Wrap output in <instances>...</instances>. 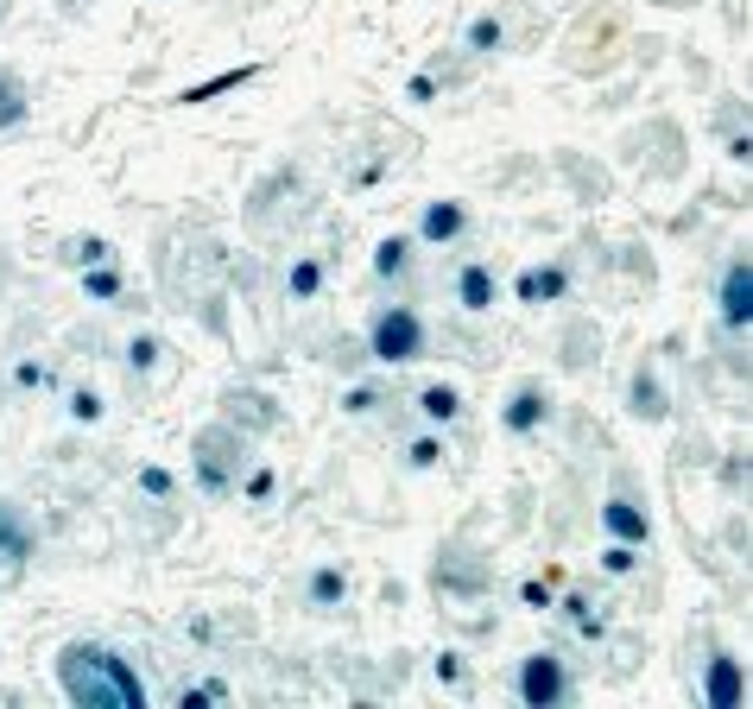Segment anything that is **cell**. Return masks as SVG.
Returning a JSON list of instances; mask_svg holds the SVG:
<instances>
[{
  "instance_id": "cell-21",
  "label": "cell",
  "mask_w": 753,
  "mask_h": 709,
  "mask_svg": "<svg viewBox=\"0 0 753 709\" xmlns=\"http://www.w3.org/2000/svg\"><path fill=\"white\" fill-rule=\"evenodd\" d=\"M26 114H33L26 83H20L13 71H0V134H7V127H26Z\"/></svg>"
},
{
  "instance_id": "cell-17",
  "label": "cell",
  "mask_w": 753,
  "mask_h": 709,
  "mask_svg": "<svg viewBox=\"0 0 753 709\" xmlns=\"http://www.w3.org/2000/svg\"><path fill=\"white\" fill-rule=\"evenodd\" d=\"M418 412H424V425H456L462 418V393H456L450 380H431L418 393Z\"/></svg>"
},
{
  "instance_id": "cell-4",
  "label": "cell",
  "mask_w": 753,
  "mask_h": 709,
  "mask_svg": "<svg viewBox=\"0 0 753 709\" xmlns=\"http://www.w3.org/2000/svg\"><path fill=\"white\" fill-rule=\"evenodd\" d=\"M513 691L526 709H564L570 704V666L558 653H526L520 672H513Z\"/></svg>"
},
{
  "instance_id": "cell-1",
  "label": "cell",
  "mask_w": 753,
  "mask_h": 709,
  "mask_svg": "<svg viewBox=\"0 0 753 709\" xmlns=\"http://www.w3.org/2000/svg\"><path fill=\"white\" fill-rule=\"evenodd\" d=\"M58 684L76 709H146V678L102 640H71L58 653Z\"/></svg>"
},
{
  "instance_id": "cell-27",
  "label": "cell",
  "mask_w": 753,
  "mask_h": 709,
  "mask_svg": "<svg viewBox=\"0 0 753 709\" xmlns=\"http://www.w3.org/2000/svg\"><path fill=\"white\" fill-rule=\"evenodd\" d=\"M234 488H241V501H254V507H266V501L279 494V469H272V463H260V469H254L247 482H234Z\"/></svg>"
},
{
  "instance_id": "cell-12",
  "label": "cell",
  "mask_w": 753,
  "mask_h": 709,
  "mask_svg": "<svg viewBox=\"0 0 753 709\" xmlns=\"http://www.w3.org/2000/svg\"><path fill=\"white\" fill-rule=\"evenodd\" d=\"M412 254H418L412 235H399V228H393V235H380V248H374V279H380V286H399V279L412 273Z\"/></svg>"
},
{
  "instance_id": "cell-7",
  "label": "cell",
  "mask_w": 753,
  "mask_h": 709,
  "mask_svg": "<svg viewBox=\"0 0 753 709\" xmlns=\"http://www.w3.org/2000/svg\"><path fill=\"white\" fill-rule=\"evenodd\" d=\"M545 418H551V393L526 380V387H513V400L500 406V425L513 431V438H532V431H545Z\"/></svg>"
},
{
  "instance_id": "cell-16",
  "label": "cell",
  "mask_w": 753,
  "mask_h": 709,
  "mask_svg": "<svg viewBox=\"0 0 753 709\" xmlns=\"http://www.w3.org/2000/svg\"><path fill=\"white\" fill-rule=\"evenodd\" d=\"M462 51H469V58H494V51H507V20H500V13H475V20H469V33H462Z\"/></svg>"
},
{
  "instance_id": "cell-31",
  "label": "cell",
  "mask_w": 753,
  "mask_h": 709,
  "mask_svg": "<svg viewBox=\"0 0 753 709\" xmlns=\"http://www.w3.org/2000/svg\"><path fill=\"white\" fill-rule=\"evenodd\" d=\"M140 494H146V501H171V494H178V476L146 463V469H140Z\"/></svg>"
},
{
  "instance_id": "cell-24",
  "label": "cell",
  "mask_w": 753,
  "mask_h": 709,
  "mask_svg": "<svg viewBox=\"0 0 753 709\" xmlns=\"http://www.w3.org/2000/svg\"><path fill=\"white\" fill-rule=\"evenodd\" d=\"M158 355H165V342H158V337H133V342H127V374H133V380H146V374L158 368Z\"/></svg>"
},
{
  "instance_id": "cell-29",
  "label": "cell",
  "mask_w": 753,
  "mask_h": 709,
  "mask_svg": "<svg viewBox=\"0 0 753 709\" xmlns=\"http://www.w3.org/2000/svg\"><path fill=\"white\" fill-rule=\"evenodd\" d=\"M76 418V425H102V412H109V400H102V393H95V387H76L71 393V406H64Z\"/></svg>"
},
{
  "instance_id": "cell-36",
  "label": "cell",
  "mask_w": 753,
  "mask_h": 709,
  "mask_svg": "<svg viewBox=\"0 0 753 709\" xmlns=\"http://www.w3.org/2000/svg\"><path fill=\"white\" fill-rule=\"evenodd\" d=\"M13 577H20V564H7V558H0V590H7Z\"/></svg>"
},
{
  "instance_id": "cell-6",
  "label": "cell",
  "mask_w": 753,
  "mask_h": 709,
  "mask_svg": "<svg viewBox=\"0 0 753 709\" xmlns=\"http://www.w3.org/2000/svg\"><path fill=\"white\" fill-rule=\"evenodd\" d=\"M716 311H722V330H735V337L753 324V266L748 261H728L722 292H716Z\"/></svg>"
},
{
  "instance_id": "cell-19",
  "label": "cell",
  "mask_w": 753,
  "mask_h": 709,
  "mask_svg": "<svg viewBox=\"0 0 753 709\" xmlns=\"http://www.w3.org/2000/svg\"><path fill=\"white\" fill-rule=\"evenodd\" d=\"M260 76V64H241V71H222V76H209V83H190L184 96V109H196V102H216V96H228V89H241V83H254Z\"/></svg>"
},
{
  "instance_id": "cell-32",
  "label": "cell",
  "mask_w": 753,
  "mask_h": 709,
  "mask_svg": "<svg viewBox=\"0 0 753 709\" xmlns=\"http://www.w3.org/2000/svg\"><path fill=\"white\" fill-rule=\"evenodd\" d=\"M520 602H526V608H558V583H551V577H526V583H520Z\"/></svg>"
},
{
  "instance_id": "cell-14",
  "label": "cell",
  "mask_w": 753,
  "mask_h": 709,
  "mask_svg": "<svg viewBox=\"0 0 753 709\" xmlns=\"http://www.w3.org/2000/svg\"><path fill=\"white\" fill-rule=\"evenodd\" d=\"M0 558L20 564V570H26V558H33V526H26L20 507H7V501H0Z\"/></svg>"
},
{
  "instance_id": "cell-9",
  "label": "cell",
  "mask_w": 753,
  "mask_h": 709,
  "mask_svg": "<svg viewBox=\"0 0 753 709\" xmlns=\"http://www.w3.org/2000/svg\"><path fill=\"white\" fill-rule=\"evenodd\" d=\"M570 292V266H526V273H520V279H513V299L520 304H558Z\"/></svg>"
},
{
  "instance_id": "cell-13",
  "label": "cell",
  "mask_w": 753,
  "mask_h": 709,
  "mask_svg": "<svg viewBox=\"0 0 753 709\" xmlns=\"http://www.w3.org/2000/svg\"><path fill=\"white\" fill-rule=\"evenodd\" d=\"M304 602H310L317 615L342 608V602H348V570H342V564H317V570H310V583H304Z\"/></svg>"
},
{
  "instance_id": "cell-2",
  "label": "cell",
  "mask_w": 753,
  "mask_h": 709,
  "mask_svg": "<svg viewBox=\"0 0 753 709\" xmlns=\"http://www.w3.org/2000/svg\"><path fill=\"white\" fill-rule=\"evenodd\" d=\"M241 469H247V438H241L234 425H203L196 444H190V476H196V488H203L209 501H228L234 482H241Z\"/></svg>"
},
{
  "instance_id": "cell-33",
  "label": "cell",
  "mask_w": 753,
  "mask_h": 709,
  "mask_svg": "<svg viewBox=\"0 0 753 709\" xmlns=\"http://www.w3.org/2000/svg\"><path fill=\"white\" fill-rule=\"evenodd\" d=\"M431 672H437V684H462L469 666H462V653H437V666H431Z\"/></svg>"
},
{
  "instance_id": "cell-23",
  "label": "cell",
  "mask_w": 753,
  "mask_h": 709,
  "mask_svg": "<svg viewBox=\"0 0 753 709\" xmlns=\"http://www.w3.org/2000/svg\"><path fill=\"white\" fill-rule=\"evenodd\" d=\"M444 456H450V444H444L437 431H418L412 444H406V463H412V469H437Z\"/></svg>"
},
{
  "instance_id": "cell-30",
  "label": "cell",
  "mask_w": 753,
  "mask_h": 709,
  "mask_svg": "<svg viewBox=\"0 0 753 709\" xmlns=\"http://www.w3.org/2000/svg\"><path fill=\"white\" fill-rule=\"evenodd\" d=\"M380 406H386V400H380L374 380H361V387H348V393H342V412H348V418H368V412H380Z\"/></svg>"
},
{
  "instance_id": "cell-5",
  "label": "cell",
  "mask_w": 753,
  "mask_h": 709,
  "mask_svg": "<svg viewBox=\"0 0 753 709\" xmlns=\"http://www.w3.org/2000/svg\"><path fill=\"white\" fill-rule=\"evenodd\" d=\"M462 235H469V203H456V197H431V203L418 210V228H412L418 248H450V241H462Z\"/></svg>"
},
{
  "instance_id": "cell-34",
  "label": "cell",
  "mask_w": 753,
  "mask_h": 709,
  "mask_svg": "<svg viewBox=\"0 0 753 709\" xmlns=\"http://www.w3.org/2000/svg\"><path fill=\"white\" fill-rule=\"evenodd\" d=\"M406 102H418V109H424V102H437V76H431V71H418L412 83H406Z\"/></svg>"
},
{
  "instance_id": "cell-8",
  "label": "cell",
  "mask_w": 753,
  "mask_h": 709,
  "mask_svg": "<svg viewBox=\"0 0 753 709\" xmlns=\"http://www.w3.org/2000/svg\"><path fill=\"white\" fill-rule=\"evenodd\" d=\"M602 532L608 539H621V545H652V520H646L640 501H627V494H608L602 501Z\"/></svg>"
},
{
  "instance_id": "cell-35",
  "label": "cell",
  "mask_w": 753,
  "mask_h": 709,
  "mask_svg": "<svg viewBox=\"0 0 753 709\" xmlns=\"http://www.w3.org/2000/svg\"><path fill=\"white\" fill-rule=\"evenodd\" d=\"M209 704V691H203V684H184V691H178V709H203Z\"/></svg>"
},
{
  "instance_id": "cell-3",
  "label": "cell",
  "mask_w": 753,
  "mask_h": 709,
  "mask_svg": "<svg viewBox=\"0 0 753 709\" xmlns=\"http://www.w3.org/2000/svg\"><path fill=\"white\" fill-rule=\"evenodd\" d=\"M424 349H431V330L412 304H380L368 324V355L380 368H412V362H424Z\"/></svg>"
},
{
  "instance_id": "cell-25",
  "label": "cell",
  "mask_w": 753,
  "mask_h": 709,
  "mask_svg": "<svg viewBox=\"0 0 753 709\" xmlns=\"http://www.w3.org/2000/svg\"><path fill=\"white\" fill-rule=\"evenodd\" d=\"M64 261L71 266H95V261H114V248L102 241V235H76V241H64Z\"/></svg>"
},
{
  "instance_id": "cell-28",
  "label": "cell",
  "mask_w": 753,
  "mask_h": 709,
  "mask_svg": "<svg viewBox=\"0 0 753 709\" xmlns=\"http://www.w3.org/2000/svg\"><path fill=\"white\" fill-rule=\"evenodd\" d=\"M602 570H608V577H634V570H640V545L608 539V545H602Z\"/></svg>"
},
{
  "instance_id": "cell-20",
  "label": "cell",
  "mask_w": 753,
  "mask_h": 709,
  "mask_svg": "<svg viewBox=\"0 0 753 709\" xmlns=\"http://www.w3.org/2000/svg\"><path fill=\"white\" fill-rule=\"evenodd\" d=\"M634 412H640L646 425H659V418L672 412V400H665V387H659L652 368H634Z\"/></svg>"
},
{
  "instance_id": "cell-22",
  "label": "cell",
  "mask_w": 753,
  "mask_h": 709,
  "mask_svg": "<svg viewBox=\"0 0 753 709\" xmlns=\"http://www.w3.org/2000/svg\"><path fill=\"white\" fill-rule=\"evenodd\" d=\"M564 621L583 640H608V615H596V608H589V596H564Z\"/></svg>"
},
{
  "instance_id": "cell-11",
  "label": "cell",
  "mask_w": 753,
  "mask_h": 709,
  "mask_svg": "<svg viewBox=\"0 0 753 709\" xmlns=\"http://www.w3.org/2000/svg\"><path fill=\"white\" fill-rule=\"evenodd\" d=\"M703 704H710V709H735V704H741V659H735V653H710Z\"/></svg>"
},
{
  "instance_id": "cell-10",
  "label": "cell",
  "mask_w": 753,
  "mask_h": 709,
  "mask_svg": "<svg viewBox=\"0 0 753 709\" xmlns=\"http://www.w3.org/2000/svg\"><path fill=\"white\" fill-rule=\"evenodd\" d=\"M494 299H500V279H494V266L469 261L462 273H456V304H462L469 317H482V311H494Z\"/></svg>"
},
{
  "instance_id": "cell-18",
  "label": "cell",
  "mask_w": 753,
  "mask_h": 709,
  "mask_svg": "<svg viewBox=\"0 0 753 709\" xmlns=\"http://www.w3.org/2000/svg\"><path fill=\"white\" fill-rule=\"evenodd\" d=\"M323 279H330V273H323V261H317V254H298V261H292V273H285V299H292V304H310L317 292H323Z\"/></svg>"
},
{
  "instance_id": "cell-15",
  "label": "cell",
  "mask_w": 753,
  "mask_h": 709,
  "mask_svg": "<svg viewBox=\"0 0 753 709\" xmlns=\"http://www.w3.org/2000/svg\"><path fill=\"white\" fill-rule=\"evenodd\" d=\"M82 273V299L89 304H120V292H127V273L114 261H95V266H76Z\"/></svg>"
},
{
  "instance_id": "cell-26",
  "label": "cell",
  "mask_w": 753,
  "mask_h": 709,
  "mask_svg": "<svg viewBox=\"0 0 753 709\" xmlns=\"http://www.w3.org/2000/svg\"><path fill=\"white\" fill-rule=\"evenodd\" d=\"M13 387L20 393H51L58 374H51V362H13Z\"/></svg>"
}]
</instances>
